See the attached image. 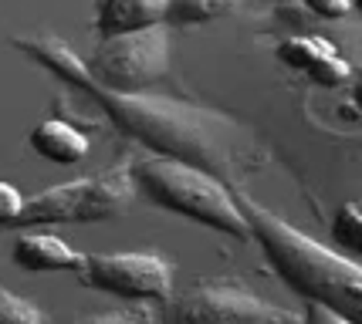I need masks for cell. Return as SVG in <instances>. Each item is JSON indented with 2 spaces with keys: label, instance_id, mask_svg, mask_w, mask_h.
Instances as JSON below:
<instances>
[{
  "label": "cell",
  "instance_id": "1",
  "mask_svg": "<svg viewBox=\"0 0 362 324\" xmlns=\"http://www.w3.org/2000/svg\"><path fill=\"white\" fill-rule=\"evenodd\" d=\"M11 44L54 78L81 88L95 102V108H102L105 119L126 139L139 142L146 152L193 162L230 186L254 166L251 136L230 115L193 105V102H176L166 95H149V88L146 92H112L88 75L85 61L54 34H11Z\"/></svg>",
  "mask_w": 362,
  "mask_h": 324
},
{
  "label": "cell",
  "instance_id": "3",
  "mask_svg": "<svg viewBox=\"0 0 362 324\" xmlns=\"http://www.w3.org/2000/svg\"><path fill=\"white\" fill-rule=\"evenodd\" d=\"M132 179H136V189L149 203H156L159 210L204 223L223 236H234L237 244L254 240L251 223L240 210L234 189L221 176L173 155L149 152L132 159Z\"/></svg>",
  "mask_w": 362,
  "mask_h": 324
},
{
  "label": "cell",
  "instance_id": "18",
  "mask_svg": "<svg viewBox=\"0 0 362 324\" xmlns=\"http://www.w3.org/2000/svg\"><path fill=\"white\" fill-rule=\"evenodd\" d=\"M352 102H356V108H362V78L352 85Z\"/></svg>",
  "mask_w": 362,
  "mask_h": 324
},
{
  "label": "cell",
  "instance_id": "12",
  "mask_svg": "<svg viewBox=\"0 0 362 324\" xmlns=\"http://www.w3.org/2000/svg\"><path fill=\"white\" fill-rule=\"evenodd\" d=\"M237 7H240V0H170L166 24L170 28H197V24H210V20L234 14Z\"/></svg>",
  "mask_w": 362,
  "mask_h": 324
},
{
  "label": "cell",
  "instance_id": "13",
  "mask_svg": "<svg viewBox=\"0 0 362 324\" xmlns=\"http://www.w3.org/2000/svg\"><path fill=\"white\" fill-rule=\"evenodd\" d=\"M332 244L352 257H362V200H349L332 216Z\"/></svg>",
  "mask_w": 362,
  "mask_h": 324
},
{
  "label": "cell",
  "instance_id": "9",
  "mask_svg": "<svg viewBox=\"0 0 362 324\" xmlns=\"http://www.w3.org/2000/svg\"><path fill=\"white\" fill-rule=\"evenodd\" d=\"M11 257L21 270L31 274H54V270H78L85 263V253L71 250L58 233H21L14 240Z\"/></svg>",
  "mask_w": 362,
  "mask_h": 324
},
{
  "label": "cell",
  "instance_id": "16",
  "mask_svg": "<svg viewBox=\"0 0 362 324\" xmlns=\"http://www.w3.org/2000/svg\"><path fill=\"white\" fill-rule=\"evenodd\" d=\"M156 314L153 311H142V308H129V311H95V314H88L85 321H153Z\"/></svg>",
  "mask_w": 362,
  "mask_h": 324
},
{
  "label": "cell",
  "instance_id": "5",
  "mask_svg": "<svg viewBox=\"0 0 362 324\" xmlns=\"http://www.w3.org/2000/svg\"><path fill=\"white\" fill-rule=\"evenodd\" d=\"M88 75L112 92H146L170 75V24H149L139 31L102 37L85 61Z\"/></svg>",
  "mask_w": 362,
  "mask_h": 324
},
{
  "label": "cell",
  "instance_id": "17",
  "mask_svg": "<svg viewBox=\"0 0 362 324\" xmlns=\"http://www.w3.org/2000/svg\"><path fill=\"white\" fill-rule=\"evenodd\" d=\"M305 7H312L318 17H329V20H339L352 11V0H301Z\"/></svg>",
  "mask_w": 362,
  "mask_h": 324
},
{
  "label": "cell",
  "instance_id": "4",
  "mask_svg": "<svg viewBox=\"0 0 362 324\" xmlns=\"http://www.w3.org/2000/svg\"><path fill=\"white\" fill-rule=\"evenodd\" d=\"M136 193L139 189L132 179V162H119L105 172L68 179L24 200L14 227L31 230V227H64V223H105L126 213Z\"/></svg>",
  "mask_w": 362,
  "mask_h": 324
},
{
  "label": "cell",
  "instance_id": "14",
  "mask_svg": "<svg viewBox=\"0 0 362 324\" xmlns=\"http://www.w3.org/2000/svg\"><path fill=\"white\" fill-rule=\"evenodd\" d=\"M47 314L0 284V324H45Z\"/></svg>",
  "mask_w": 362,
  "mask_h": 324
},
{
  "label": "cell",
  "instance_id": "7",
  "mask_svg": "<svg viewBox=\"0 0 362 324\" xmlns=\"http://www.w3.org/2000/svg\"><path fill=\"white\" fill-rule=\"evenodd\" d=\"M170 321H305V314L268 304L237 277H206L170 297L163 311Z\"/></svg>",
  "mask_w": 362,
  "mask_h": 324
},
{
  "label": "cell",
  "instance_id": "6",
  "mask_svg": "<svg viewBox=\"0 0 362 324\" xmlns=\"http://www.w3.org/2000/svg\"><path fill=\"white\" fill-rule=\"evenodd\" d=\"M75 274L81 287L126 304H166L173 297V263L153 250L88 253Z\"/></svg>",
  "mask_w": 362,
  "mask_h": 324
},
{
  "label": "cell",
  "instance_id": "2",
  "mask_svg": "<svg viewBox=\"0 0 362 324\" xmlns=\"http://www.w3.org/2000/svg\"><path fill=\"white\" fill-rule=\"evenodd\" d=\"M234 196L274 274L291 291L315 308L332 311L339 321H362V263L346 257V250L312 240L244 189H234Z\"/></svg>",
  "mask_w": 362,
  "mask_h": 324
},
{
  "label": "cell",
  "instance_id": "11",
  "mask_svg": "<svg viewBox=\"0 0 362 324\" xmlns=\"http://www.w3.org/2000/svg\"><path fill=\"white\" fill-rule=\"evenodd\" d=\"M31 149L47 162L71 166L88 155V136L68 119H45L31 132Z\"/></svg>",
  "mask_w": 362,
  "mask_h": 324
},
{
  "label": "cell",
  "instance_id": "15",
  "mask_svg": "<svg viewBox=\"0 0 362 324\" xmlns=\"http://www.w3.org/2000/svg\"><path fill=\"white\" fill-rule=\"evenodd\" d=\"M21 206H24V196H21L11 183L0 179V227H14Z\"/></svg>",
  "mask_w": 362,
  "mask_h": 324
},
{
  "label": "cell",
  "instance_id": "8",
  "mask_svg": "<svg viewBox=\"0 0 362 324\" xmlns=\"http://www.w3.org/2000/svg\"><path fill=\"white\" fill-rule=\"evenodd\" d=\"M278 58L322 88H339L352 78V64L339 54V47L325 37H315V34H298V37L281 41Z\"/></svg>",
  "mask_w": 362,
  "mask_h": 324
},
{
  "label": "cell",
  "instance_id": "19",
  "mask_svg": "<svg viewBox=\"0 0 362 324\" xmlns=\"http://www.w3.org/2000/svg\"><path fill=\"white\" fill-rule=\"evenodd\" d=\"M352 11H359L362 14V0H352Z\"/></svg>",
  "mask_w": 362,
  "mask_h": 324
},
{
  "label": "cell",
  "instance_id": "10",
  "mask_svg": "<svg viewBox=\"0 0 362 324\" xmlns=\"http://www.w3.org/2000/svg\"><path fill=\"white\" fill-rule=\"evenodd\" d=\"M170 0H95V28L102 37L166 24Z\"/></svg>",
  "mask_w": 362,
  "mask_h": 324
}]
</instances>
